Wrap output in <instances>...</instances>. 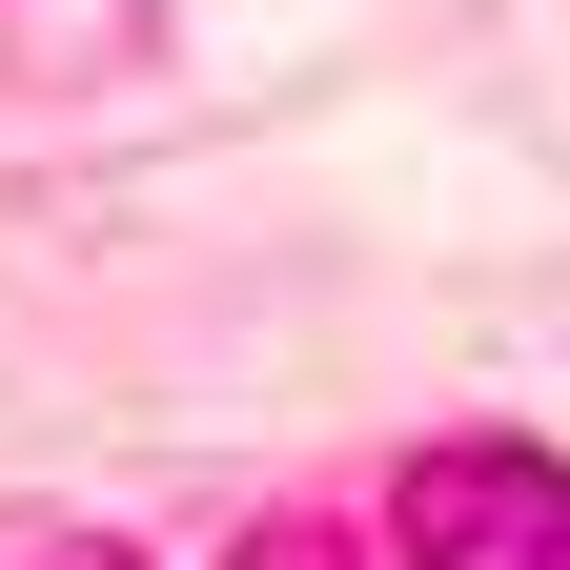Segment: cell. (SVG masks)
<instances>
[{"label": "cell", "mask_w": 570, "mask_h": 570, "mask_svg": "<svg viewBox=\"0 0 570 570\" xmlns=\"http://www.w3.org/2000/svg\"><path fill=\"white\" fill-rule=\"evenodd\" d=\"M41 570H122V550H41Z\"/></svg>", "instance_id": "7a4b0ae2"}, {"label": "cell", "mask_w": 570, "mask_h": 570, "mask_svg": "<svg viewBox=\"0 0 570 570\" xmlns=\"http://www.w3.org/2000/svg\"><path fill=\"white\" fill-rule=\"evenodd\" d=\"M387 550L407 570H570V469L550 449H428L387 489Z\"/></svg>", "instance_id": "6da1fadb"}]
</instances>
